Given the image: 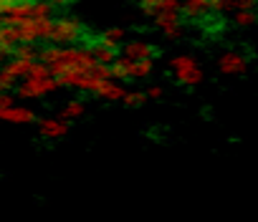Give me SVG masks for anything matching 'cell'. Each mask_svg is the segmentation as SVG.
<instances>
[{
	"mask_svg": "<svg viewBox=\"0 0 258 222\" xmlns=\"http://www.w3.org/2000/svg\"><path fill=\"white\" fill-rule=\"evenodd\" d=\"M38 58L41 63L51 68V76L58 81V86H69V88H74L81 73H89L96 68L91 51L81 46H46L38 53Z\"/></svg>",
	"mask_w": 258,
	"mask_h": 222,
	"instance_id": "obj_1",
	"label": "cell"
},
{
	"mask_svg": "<svg viewBox=\"0 0 258 222\" xmlns=\"http://www.w3.org/2000/svg\"><path fill=\"white\" fill-rule=\"evenodd\" d=\"M170 68H172L175 78L182 86H190L192 88V86H200L205 81V71L200 68V63H198L195 56H187V53L175 56V58H170Z\"/></svg>",
	"mask_w": 258,
	"mask_h": 222,
	"instance_id": "obj_2",
	"label": "cell"
},
{
	"mask_svg": "<svg viewBox=\"0 0 258 222\" xmlns=\"http://www.w3.org/2000/svg\"><path fill=\"white\" fill-rule=\"evenodd\" d=\"M81 36H84V28L76 18H58V21H53L48 41L53 46H74L81 41Z\"/></svg>",
	"mask_w": 258,
	"mask_h": 222,
	"instance_id": "obj_3",
	"label": "cell"
},
{
	"mask_svg": "<svg viewBox=\"0 0 258 222\" xmlns=\"http://www.w3.org/2000/svg\"><path fill=\"white\" fill-rule=\"evenodd\" d=\"M56 88H58V81L53 76H28L18 86V96L21 98H43V96L53 93Z\"/></svg>",
	"mask_w": 258,
	"mask_h": 222,
	"instance_id": "obj_4",
	"label": "cell"
},
{
	"mask_svg": "<svg viewBox=\"0 0 258 222\" xmlns=\"http://www.w3.org/2000/svg\"><path fill=\"white\" fill-rule=\"evenodd\" d=\"M155 18V26L165 33V38L170 41H177L182 36V21H180V11H157L152 13Z\"/></svg>",
	"mask_w": 258,
	"mask_h": 222,
	"instance_id": "obj_5",
	"label": "cell"
},
{
	"mask_svg": "<svg viewBox=\"0 0 258 222\" xmlns=\"http://www.w3.org/2000/svg\"><path fill=\"white\" fill-rule=\"evenodd\" d=\"M248 66H250V61L240 51H225L218 58V71L225 73V76H243L248 71Z\"/></svg>",
	"mask_w": 258,
	"mask_h": 222,
	"instance_id": "obj_6",
	"label": "cell"
},
{
	"mask_svg": "<svg viewBox=\"0 0 258 222\" xmlns=\"http://www.w3.org/2000/svg\"><path fill=\"white\" fill-rule=\"evenodd\" d=\"M89 51H91V56H94L96 63H101V66H111L114 58L119 56V43H111V41L101 38V41H96Z\"/></svg>",
	"mask_w": 258,
	"mask_h": 222,
	"instance_id": "obj_7",
	"label": "cell"
},
{
	"mask_svg": "<svg viewBox=\"0 0 258 222\" xmlns=\"http://www.w3.org/2000/svg\"><path fill=\"white\" fill-rule=\"evenodd\" d=\"M155 56V48H152V43L150 41H129V43H124V58H129V61H142V58H152Z\"/></svg>",
	"mask_w": 258,
	"mask_h": 222,
	"instance_id": "obj_8",
	"label": "cell"
},
{
	"mask_svg": "<svg viewBox=\"0 0 258 222\" xmlns=\"http://www.w3.org/2000/svg\"><path fill=\"white\" fill-rule=\"evenodd\" d=\"M38 132H41L43 139H61L69 132V122H63V119H41Z\"/></svg>",
	"mask_w": 258,
	"mask_h": 222,
	"instance_id": "obj_9",
	"label": "cell"
},
{
	"mask_svg": "<svg viewBox=\"0 0 258 222\" xmlns=\"http://www.w3.org/2000/svg\"><path fill=\"white\" fill-rule=\"evenodd\" d=\"M180 11H182V16L187 21H203L210 13V3L208 0H182Z\"/></svg>",
	"mask_w": 258,
	"mask_h": 222,
	"instance_id": "obj_10",
	"label": "cell"
},
{
	"mask_svg": "<svg viewBox=\"0 0 258 222\" xmlns=\"http://www.w3.org/2000/svg\"><path fill=\"white\" fill-rule=\"evenodd\" d=\"M0 119L3 122H13V124H31L36 122V114L26 106H11L6 111H0Z\"/></svg>",
	"mask_w": 258,
	"mask_h": 222,
	"instance_id": "obj_11",
	"label": "cell"
},
{
	"mask_svg": "<svg viewBox=\"0 0 258 222\" xmlns=\"http://www.w3.org/2000/svg\"><path fill=\"white\" fill-rule=\"evenodd\" d=\"M94 93H96L99 98H106V101H121L124 93H126V88H124L121 83H111V81L106 78V81H101V83L96 86Z\"/></svg>",
	"mask_w": 258,
	"mask_h": 222,
	"instance_id": "obj_12",
	"label": "cell"
},
{
	"mask_svg": "<svg viewBox=\"0 0 258 222\" xmlns=\"http://www.w3.org/2000/svg\"><path fill=\"white\" fill-rule=\"evenodd\" d=\"M36 61H23V58H13L3 71H8L13 78H28V73H31V66H33Z\"/></svg>",
	"mask_w": 258,
	"mask_h": 222,
	"instance_id": "obj_13",
	"label": "cell"
},
{
	"mask_svg": "<svg viewBox=\"0 0 258 222\" xmlns=\"http://www.w3.org/2000/svg\"><path fill=\"white\" fill-rule=\"evenodd\" d=\"M233 26L255 28L258 26V11H233Z\"/></svg>",
	"mask_w": 258,
	"mask_h": 222,
	"instance_id": "obj_14",
	"label": "cell"
},
{
	"mask_svg": "<svg viewBox=\"0 0 258 222\" xmlns=\"http://www.w3.org/2000/svg\"><path fill=\"white\" fill-rule=\"evenodd\" d=\"M152 71H155V61H152V58L132 61V68H129V78H147Z\"/></svg>",
	"mask_w": 258,
	"mask_h": 222,
	"instance_id": "obj_15",
	"label": "cell"
},
{
	"mask_svg": "<svg viewBox=\"0 0 258 222\" xmlns=\"http://www.w3.org/2000/svg\"><path fill=\"white\" fill-rule=\"evenodd\" d=\"M129 68H132V61L124 58V56H116L114 63L109 66V73H111L114 78H119V81H126V78H129Z\"/></svg>",
	"mask_w": 258,
	"mask_h": 222,
	"instance_id": "obj_16",
	"label": "cell"
},
{
	"mask_svg": "<svg viewBox=\"0 0 258 222\" xmlns=\"http://www.w3.org/2000/svg\"><path fill=\"white\" fill-rule=\"evenodd\" d=\"M81 114H84V103H81L79 98H74V101H69V103L63 106L61 119H63V122H71V119H79Z\"/></svg>",
	"mask_w": 258,
	"mask_h": 222,
	"instance_id": "obj_17",
	"label": "cell"
},
{
	"mask_svg": "<svg viewBox=\"0 0 258 222\" xmlns=\"http://www.w3.org/2000/svg\"><path fill=\"white\" fill-rule=\"evenodd\" d=\"M210 3V13H233L235 11V0H208Z\"/></svg>",
	"mask_w": 258,
	"mask_h": 222,
	"instance_id": "obj_18",
	"label": "cell"
},
{
	"mask_svg": "<svg viewBox=\"0 0 258 222\" xmlns=\"http://www.w3.org/2000/svg\"><path fill=\"white\" fill-rule=\"evenodd\" d=\"M121 101H124L126 106H142V103L147 101V93H145V91H140V88H135V91H126Z\"/></svg>",
	"mask_w": 258,
	"mask_h": 222,
	"instance_id": "obj_19",
	"label": "cell"
},
{
	"mask_svg": "<svg viewBox=\"0 0 258 222\" xmlns=\"http://www.w3.org/2000/svg\"><path fill=\"white\" fill-rule=\"evenodd\" d=\"M13 58H23V61H38V53L33 46H16Z\"/></svg>",
	"mask_w": 258,
	"mask_h": 222,
	"instance_id": "obj_20",
	"label": "cell"
},
{
	"mask_svg": "<svg viewBox=\"0 0 258 222\" xmlns=\"http://www.w3.org/2000/svg\"><path fill=\"white\" fill-rule=\"evenodd\" d=\"M124 36H126V31L119 28V26H114V28H106L101 38H106V41H111V43H119V41H124Z\"/></svg>",
	"mask_w": 258,
	"mask_h": 222,
	"instance_id": "obj_21",
	"label": "cell"
},
{
	"mask_svg": "<svg viewBox=\"0 0 258 222\" xmlns=\"http://www.w3.org/2000/svg\"><path fill=\"white\" fill-rule=\"evenodd\" d=\"M16 83H18V78H13L8 71H0V93H6V91L16 88Z\"/></svg>",
	"mask_w": 258,
	"mask_h": 222,
	"instance_id": "obj_22",
	"label": "cell"
},
{
	"mask_svg": "<svg viewBox=\"0 0 258 222\" xmlns=\"http://www.w3.org/2000/svg\"><path fill=\"white\" fill-rule=\"evenodd\" d=\"M51 13H53V6L36 3V0H33V18H51Z\"/></svg>",
	"mask_w": 258,
	"mask_h": 222,
	"instance_id": "obj_23",
	"label": "cell"
},
{
	"mask_svg": "<svg viewBox=\"0 0 258 222\" xmlns=\"http://www.w3.org/2000/svg\"><path fill=\"white\" fill-rule=\"evenodd\" d=\"M258 0H235V11H255Z\"/></svg>",
	"mask_w": 258,
	"mask_h": 222,
	"instance_id": "obj_24",
	"label": "cell"
},
{
	"mask_svg": "<svg viewBox=\"0 0 258 222\" xmlns=\"http://www.w3.org/2000/svg\"><path fill=\"white\" fill-rule=\"evenodd\" d=\"M11 106H16L13 96H11V93H0V111H6V108H11Z\"/></svg>",
	"mask_w": 258,
	"mask_h": 222,
	"instance_id": "obj_25",
	"label": "cell"
},
{
	"mask_svg": "<svg viewBox=\"0 0 258 222\" xmlns=\"http://www.w3.org/2000/svg\"><path fill=\"white\" fill-rule=\"evenodd\" d=\"M147 93V98H160L165 91H162V86H150V91H145Z\"/></svg>",
	"mask_w": 258,
	"mask_h": 222,
	"instance_id": "obj_26",
	"label": "cell"
},
{
	"mask_svg": "<svg viewBox=\"0 0 258 222\" xmlns=\"http://www.w3.org/2000/svg\"><path fill=\"white\" fill-rule=\"evenodd\" d=\"M48 6H53V8H63V6H69L71 0H46Z\"/></svg>",
	"mask_w": 258,
	"mask_h": 222,
	"instance_id": "obj_27",
	"label": "cell"
},
{
	"mask_svg": "<svg viewBox=\"0 0 258 222\" xmlns=\"http://www.w3.org/2000/svg\"><path fill=\"white\" fill-rule=\"evenodd\" d=\"M8 3H11V0H0V13L6 11V6H8Z\"/></svg>",
	"mask_w": 258,
	"mask_h": 222,
	"instance_id": "obj_28",
	"label": "cell"
},
{
	"mask_svg": "<svg viewBox=\"0 0 258 222\" xmlns=\"http://www.w3.org/2000/svg\"><path fill=\"white\" fill-rule=\"evenodd\" d=\"M0 23H3V21H0Z\"/></svg>",
	"mask_w": 258,
	"mask_h": 222,
	"instance_id": "obj_29",
	"label": "cell"
}]
</instances>
